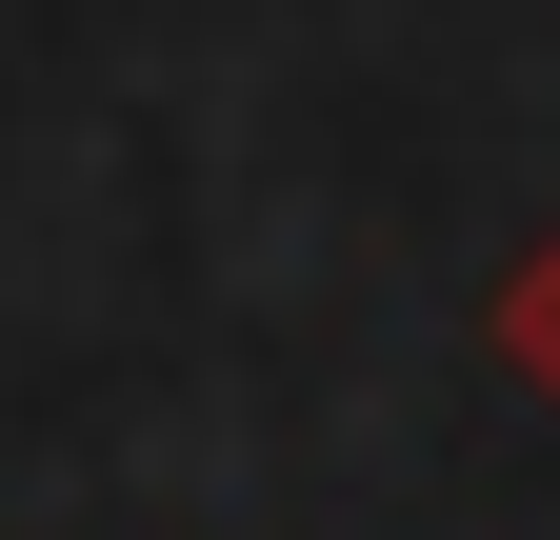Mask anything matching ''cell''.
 Masks as SVG:
<instances>
[{"mask_svg":"<svg viewBox=\"0 0 560 540\" xmlns=\"http://www.w3.org/2000/svg\"><path fill=\"white\" fill-rule=\"evenodd\" d=\"M501 380H521L540 421H560V240H540L521 281H501Z\"/></svg>","mask_w":560,"mask_h":540,"instance_id":"obj_1","label":"cell"}]
</instances>
